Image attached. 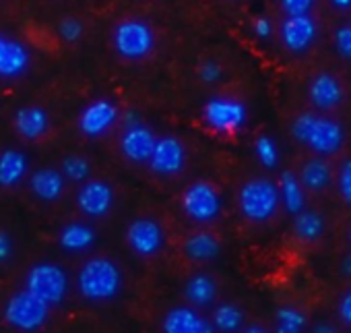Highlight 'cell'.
<instances>
[{
  "label": "cell",
  "instance_id": "obj_31",
  "mask_svg": "<svg viewBox=\"0 0 351 333\" xmlns=\"http://www.w3.org/2000/svg\"><path fill=\"white\" fill-rule=\"evenodd\" d=\"M337 185H339L341 199L345 203H351V159H345L341 163L339 176H337Z\"/></svg>",
  "mask_w": 351,
  "mask_h": 333
},
{
  "label": "cell",
  "instance_id": "obj_32",
  "mask_svg": "<svg viewBox=\"0 0 351 333\" xmlns=\"http://www.w3.org/2000/svg\"><path fill=\"white\" fill-rule=\"evenodd\" d=\"M58 36H60L64 42H69V44L79 42V40L83 38V25H81V21H77V19H64V21H60V25H58Z\"/></svg>",
  "mask_w": 351,
  "mask_h": 333
},
{
  "label": "cell",
  "instance_id": "obj_37",
  "mask_svg": "<svg viewBox=\"0 0 351 333\" xmlns=\"http://www.w3.org/2000/svg\"><path fill=\"white\" fill-rule=\"evenodd\" d=\"M11 255H13V240L7 232L0 230V263L9 261Z\"/></svg>",
  "mask_w": 351,
  "mask_h": 333
},
{
  "label": "cell",
  "instance_id": "obj_6",
  "mask_svg": "<svg viewBox=\"0 0 351 333\" xmlns=\"http://www.w3.org/2000/svg\"><path fill=\"white\" fill-rule=\"evenodd\" d=\"M25 290L42 298L46 304L56 306L66 298L69 277L62 267L54 263H38L29 269L25 279Z\"/></svg>",
  "mask_w": 351,
  "mask_h": 333
},
{
  "label": "cell",
  "instance_id": "obj_44",
  "mask_svg": "<svg viewBox=\"0 0 351 333\" xmlns=\"http://www.w3.org/2000/svg\"><path fill=\"white\" fill-rule=\"evenodd\" d=\"M246 331H248V333H263L265 329H263L261 325H250V327H248Z\"/></svg>",
  "mask_w": 351,
  "mask_h": 333
},
{
  "label": "cell",
  "instance_id": "obj_22",
  "mask_svg": "<svg viewBox=\"0 0 351 333\" xmlns=\"http://www.w3.org/2000/svg\"><path fill=\"white\" fill-rule=\"evenodd\" d=\"M277 189H279V199H281L283 207H285L291 216H295L298 211L304 209V205H306L304 187H302V183H300V179H298L295 174L283 172L281 179H279Z\"/></svg>",
  "mask_w": 351,
  "mask_h": 333
},
{
  "label": "cell",
  "instance_id": "obj_7",
  "mask_svg": "<svg viewBox=\"0 0 351 333\" xmlns=\"http://www.w3.org/2000/svg\"><path fill=\"white\" fill-rule=\"evenodd\" d=\"M182 211L189 220L197 224H209L219 218L221 214V197L219 191L205 181L193 183L182 195Z\"/></svg>",
  "mask_w": 351,
  "mask_h": 333
},
{
  "label": "cell",
  "instance_id": "obj_29",
  "mask_svg": "<svg viewBox=\"0 0 351 333\" xmlns=\"http://www.w3.org/2000/svg\"><path fill=\"white\" fill-rule=\"evenodd\" d=\"M306 325V317L291 306H283L277 310V331L279 333H300Z\"/></svg>",
  "mask_w": 351,
  "mask_h": 333
},
{
  "label": "cell",
  "instance_id": "obj_20",
  "mask_svg": "<svg viewBox=\"0 0 351 333\" xmlns=\"http://www.w3.org/2000/svg\"><path fill=\"white\" fill-rule=\"evenodd\" d=\"M27 174V155L19 149H5L0 153V187L13 189Z\"/></svg>",
  "mask_w": 351,
  "mask_h": 333
},
{
  "label": "cell",
  "instance_id": "obj_41",
  "mask_svg": "<svg viewBox=\"0 0 351 333\" xmlns=\"http://www.w3.org/2000/svg\"><path fill=\"white\" fill-rule=\"evenodd\" d=\"M343 271H345L347 275H351V255L343 261Z\"/></svg>",
  "mask_w": 351,
  "mask_h": 333
},
{
  "label": "cell",
  "instance_id": "obj_39",
  "mask_svg": "<svg viewBox=\"0 0 351 333\" xmlns=\"http://www.w3.org/2000/svg\"><path fill=\"white\" fill-rule=\"evenodd\" d=\"M120 120H122V124H124V126H130V124L141 122V118H138V116H136V112H132V110H128V112L120 114Z\"/></svg>",
  "mask_w": 351,
  "mask_h": 333
},
{
  "label": "cell",
  "instance_id": "obj_38",
  "mask_svg": "<svg viewBox=\"0 0 351 333\" xmlns=\"http://www.w3.org/2000/svg\"><path fill=\"white\" fill-rule=\"evenodd\" d=\"M339 317L345 325L351 327V290L347 294H343V298L339 302Z\"/></svg>",
  "mask_w": 351,
  "mask_h": 333
},
{
  "label": "cell",
  "instance_id": "obj_4",
  "mask_svg": "<svg viewBox=\"0 0 351 333\" xmlns=\"http://www.w3.org/2000/svg\"><path fill=\"white\" fill-rule=\"evenodd\" d=\"M112 44L124 60H143L155 48V34L151 25L141 19H126L114 27Z\"/></svg>",
  "mask_w": 351,
  "mask_h": 333
},
{
  "label": "cell",
  "instance_id": "obj_26",
  "mask_svg": "<svg viewBox=\"0 0 351 333\" xmlns=\"http://www.w3.org/2000/svg\"><path fill=\"white\" fill-rule=\"evenodd\" d=\"M293 230H295V236H298V238L310 242V240H316V238L322 236V232H324V220H322V216L316 214V211H310V209L306 211V209H302V211L295 214Z\"/></svg>",
  "mask_w": 351,
  "mask_h": 333
},
{
  "label": "cell",
  "instance_id": "obj_42",
  "mask_svg": "<svg viewBox=\"0 0 351 333\" xmlns=\"http://www.w3.org/2000/svg\"><path fill=\"white\" fill-rule=\"evenodd\" d=\"M316 331H318V333H322V331H324V333H332L335 329H332L330 325H318V327H316Z\"/></svg>",
  "mask_w": 351,
  "mask_h": 333
},
{
  "label": "cell",
  "instance_id": "obj_45",
  "mask_svg": "<svg viewBox=\"0 0 351 333\" xmlns=\"http://www.w3.org/2000/svg\"><path fill=\"white\" fill-rule=\"evenodd\" d=\"M349 238H351V232H349Z\"/></svg>",
  "mask_w": 351,
  "mask_h": 333
},
{
  "label": "cell",
  "instance_id": "obj_40",
  "mask_svg": "<svg viewBox=\"0 0 351 333\" xmlns=\"http://www.w3.org/2000/svg\"><path fill=\"white\" fill-rule=\"evenodd\" d=\"M330 5L339 11H347L351 9V0H330Z\"/></svg>",
  "mask_w": 351,
  "mask_h": 333
},
{
  "label": "cell",
  "instance_id": "obj_25",
  "mask_svg": "<svg viewBox=\"0 0 351 333\" xmlns=\"http://www.w3.org/2000/svg\"><path fill=\"white\" fill-rule=\"evenodd\" d=\"M219 251H221L219 240L209 232H197V234L189 236L184 242L186 257H191L195 261H211L219 255Z\"/></svg>",
  "mask_w": 351,
  "mask_h": 333
},
{
  "label": "cell",
  "instance_id": "obj_9",
  "mask_svg": "<svg viewBox=\"0 0 351 333\" xmlns=\"http://www.w3.org/2000/svg\"><path fill=\"white\" fill-rule=\"evenodd\" d=\"M151 172L157 176H176L186 165V149L178 137H161L155 141V147L147 159Z\"/></svg>",
  "mask_w": 351,
  "mask_h": 333
},
{
  "label": "cell",
  "instance_id": "obj_19",
  "mask_svg": "<svg viewBox=\"0 0 351 333\" xmlns=\"http://www.w3.org/2000/svg\"><path fill=\"white\" fill-rule=\"evenodd\" d=\"M29 187L34 191V195L40 201L46 203H54L64 195V187H66V179L62 172L52 170V168H40L32 174L29 179Z\"/></svg>",
  "mask_w": 351,
  "mask_h": 333
},
{
  "label": "cell",
  "instance_id": "obj_30",
  "mask_svg": "<svg viewBox=\"0 0 351 333\" xmlns=\"http://www.w3.org/2000/svg\"><path fill=\"white\" fill-rule=\"evenodd\" d=\"M254 153H256V159L265 165V168H269V170H273L275 165L279 163V147L267 135H263V137H258L254 141Z\"/></svg>",
  "mask_w": 351,
  "mask_h": 333
},
{
  "label": "cell",
  "instance_id": "obj_1",
  "mask_svg": "<svg viewBox=\"0 0 351 333\" xmlns=\"http://www.w3.org/2000/svg\"><path fill=\"white\" fill-rule=\"evenodd\" d=\"M77 286L83 298L91 302H106L118 296L122 288V271L112 259H89L77 275Z\"/></svg>",
  "mask_w": 351,
  "mask_h": 333
},
{
  "label": "cell",
  "instance_id": "obj_12",
  "mask_svg": "<svg viewBox=\"0 0 351 333\" xmlns=\"http://www.w3.org/2000/svg\"><path fill=\"white\" fill-rule=\"evenodd\" d=\"M114 205V191L104 181H83L77 193V207L87 218H104Z\"/></svg>",
  "mask_w": 351,
  "mask_h": 333
},
{
  "label": "cell",
  "instance_id": "obj_33",
  "mask_svg": "<svg viewBox=\"0 0 351 333\" xmlns=\"http://www.w3.org/2000/svg\"><path fill=\"white\" fill-rule=\"evenodd\" d=\"M281 11L291 17V15H308L314 7V0H279Z\"/></svg>",
  "mask_w": 351,
  "mask_h": 333
},
{
  "label": "cell",
  "instance_id": "obj_15",
  "mask_svg": "<svg viewBox=\"0 0 351 333\" xmlns=\"http://www.w3.org/2000/svg\"><path fill=\"white\" fill-rule=\"evenodd\" d=\"M165 333H209L213 325L189 306H176L163 317Z\"/></svg>",
  "mask_w": 351,
  "mask_h": 333
},
{
  "label": "cell",
  "instance_id": "obj_28",
  "mask_svg": "<svg viewBox=\"0 0 351 333\" xmlns=\"http://www.w3.org/2000/svg\"><path fill=\"white\" fill-rule=\"evenodd\" d=\"M89 172H91V165H89V159L83 157V155H69L64 157L62 161V174L64 179L73 181V183H83L89 179Z\"/></svg>",
  "mask_w": 351,
  "mask_h": 333
},
{
  "label": "cell",
  "instance_id": "obj_13",
  "mask_svg": "<svg viewBox=\"0 0 351 333\" xmlns=\"http://www.w3.org/2000/svg\"><path fill=\"white\" fill-rule=\"evenodd\" d=\"M281 42L289 52H306L316 40V23L308 15H291L281 23Z\"/></svg>",
  "mask_w": 351,
  "mask_h": 333
},
{
  "label": "cell",
  "instance_id": "obj_17",
  "mask_svg": "<svg viewBox=\"0 0 351 333\" xmlns=\"http://www.w3.org/2000/svg\"><path fill=\"white\" fill-rule=\"evenodd\" d=\"M32 65V52L29 48L19 42V40H11L7 42V48L0 56V79H19L27 73Z\"/></svg>",
  "mask_w": 351,
  "mask_h": 333
},
{
  "label": "cell",
  "instance_id": "obj_24",
  "mask_svg": "<svg viewBox=\"0 0 351 333\" xmlns=\"http://www.w3.org/2000/svg\"><path fill=\"white\" fill-rule=\"evenodd\" d=\"M184 294H186V298L195 306H209L215 300V296H217V284L207 273H195L186 282Z\"/></svg>",
  "mask_w": 351,
  "mask_h": 333
},
{
  "label": "cell",
  "instance_id": "obj_34",
  "mask_svg": "<svg viewBox=\"0 0 351 333\" xmlns=\"http://www.w3.org/2000/svg\"><path fill=\"white\" fill-rule=\"evenodd\" d=\"M335 48H337V52L343 58L351 60V23L337 30V34H335Z\"/></svg>",
  "mask_w": 351,
  "mask_h": 333
},
{
  "label": "cell",
  "instance_id": "obj_35",
  "mask_svg": "<svg viewBox=\"0 0 351 333\" xmlns=\"http://www.w3.org/2000/svg\"><path fill=\"white\" fill-rule=\"evenodd\" d=\"M221 75H223V69H221V65L219 62H215V60H205L201 67H199V77H201V81L203 83H217L219 79H221Z\"/></svg>",
  "mask_w": 351,
  "mask_h": 333
},
{
  "label": "cell",
  "instance_id": "obj_2",
  "mask_svg": "<svg viewBox=\"0 0 351 333\" xmlns=\"http://www.w3.org/2000/svg\"><path fill=\"white\" fill-rule=\"evenodd\" d=\"M291 135L295 137V141L304 143L306 147H310L318 155L337 153L343 145V139H345L339 122L324 118V116L310 114V112H304L293 120Z\"/></svg>",
  "mask_w": 351,
  "mask_h": 333
},
{
  "label": "cell",
  "instance_id": "obj_8",
  "mask_svg": "<svg viewBox=\"0 0 351 333\" xmlns=\"http://www.w3.org/2000/svg\"><path fill=\"white\" fill-rule=\"evenodd\" d=\"M248 120V110L240 100L234 97H211L203 106V122L215 133H236Z\"/></svg>",
  "mask_w": 351,
  "mask_h": 333
},
{
  "label": "cell",
  "instance_id": "obj_16",
  "mask_svg": "<svg viewBox=\"0 0 351 333\" xmlns=\"http://www.w3.org/2000/svg\"><path fill=\"white\" fill-rule=\"evenodd\" d=\"M15 130L27 141H38L50 130V116L40 106L19 108L15 112Z\"/></svg>",
  "mask_w": 351,
  "mask_h": 333
},
{
  "label": "cell",
  "instance_id": "obj_36",
  "mask_svg": "<svg viewBox=\"0 0 351 333\" xmlns=\"http://www.w3.org/2000/svg\"><path fill=\"white\" fill-rule=\"evenodd\" d=\"M252 34L258 38V40H269L273 36V23L267 19V17H258L254 19L252 23Z\"/></svg>",
  "mask_w": 351,
  "mask_h": 333
},
{
  "label": "cell",
  "instance_id": "obj_27",
  "mask_svg": "<svg viewBox=\"0 0 351 333\" xmlns=\"http://www.w3.org/2000/svg\"><path fill=\"white\" fill-rule=\"evenodd\" d=\"M242 323H244V314L234 304H219L213 312V327H217L219 331H226V333L238 331Z\"/></svg>",
  "mask_w": 351,
  "mask_h": 333
},
{
  "label": "cell",
  "instance_id": "obj_43",
  "mask_svg": "<svg viewBox=\"0 0 351 333\" xmlns=\"http://www.w3.org/2000/svg\"><path fill=\"white\" fill-rule=\"evenodd\" d=\"M7 42H9V38L0 36V56H3V52H5V48H7Z\"/></svg>",
  "mask_w": 351,
  "mask_h": 333
},
{
  "label": "cell",
  "instance_id": "obj_10",
  "mask_svg": "<svg viewBox=\"0 0 351 333\" xmlns=\"http://www.w3.org/2000/svg\"><path fill=\"white\" fill-rule=\"evenodd\" d=\"M120 120V110L114 102L110 100H95L91 104H87L81 114H79V130L89 137V139H97L104 137L108 130H112V126Z\"/></svg>",
  "mask_w": 351,
  "mask_h": 333
},
{
  "label": "cell",
  "instance_id": "obj_14",
  "mask_svg": "<svg viewBox=\"0 0 351 333\" xmlns=\"http://www.w3.org/2000/svg\"><path fill=\"white\" fill-rule=\"evenodd\" d=\"M155 135L151 133L149 126H145L143 122L124 126L122 135H120V151L126 159L134 161V163H147L153 147H155Z\"/></svg>",
  "mask_w": 351,
  "mask_h": 333
},
{
  "label": "cell",
  "instance_id": "obj_23",
  "mask_svg": "<svg viewBox=\"0 0 351 333\" xmlns=\"http://www.w3.org/2000/svg\"><path fill=\"white\" fill-rule=\"evenodd\" d=\"M330 179H332L330 165L324 159H320V157L308 159L304 163L302 172H300V183L308 191H322V189H326L330 185Z\"/></svg>",
  "mask_w": 351,
  "mask_h": 333
},
{
  "label": "cell",
  "instance_id": "obj_5",
  "mask_svg": "<svg viewBox=\"0 0 351 333\" xmlns=\"http://www.w3.org/2000/svg\"><path fill=\"white\" fill-rule=\"evenodd\" d=\"M48 314H50V304H46L29 290L13 294L5 306V321L19 331L40 329L48 321Z\"/></svg>",
  "mask_w": 351,
  "mask_h": 333
},
{
  "label": "cell",
  "instance_id": "obj_3",
  "mask_svg": "<svg viewBox=\"0 0 351 333\" xmlns=\"http://www.w3.org/2000/svg\"><path fill=\"white\" fill-rule=\"evenodd\" d=\"M279 189L267 179H252L242 185L238 193V205L246 220L263 224L269 222L279 209Z\"/></svg>",
  "mask_w": 351,
  "mask_h": 333
},
{
  "label": "cell",
  "instance_id": "obj_18",
  "mask_svg": "<svg viewBox=\"0 0 351 333\" xmlns=\"http://www.w3.org/2000/svg\"><path fill=\"white\" fill-rule=\"evenodd\" d=\"M310 102L318 108V110H332L343 102V87L341 83L328 75V73H320L312 79L310 87Z\"/></svg>",
  "mask_w": 351,
  "mask_h": 333
},
{
  "label": "cell",
  "instance_id": "obj_21",
  "mask_svg": "<svg viewBox=\"0 0 351 333\" xmlns=\"http://www.w3.org/2000/svg\"><path fill=\"white\" fill-rule=\"evenodd\" d=\"M58 242L69 253H83L93 246L95 232L91 226L83 224V222H71V224L62 226V230L58 234Z\"/></svg>",
  "mask_w": 351,
  "mask_h": 333
},
{
  "label": "cell",
  "instance_id": "obj_11",
  "mask_svg": "<svg viewBox=\"0 0 351 333\" xmlns=\"http://www.w3.org/2000/svg\"><path fill=\"white\" fill-rule=\"evenodd\" d=\"M163 228L149 218H138L130 222L126 230V242L130 251L138 257H153L161 251L163 246Z\"/></svg>",
  "mask_w": 351,
  "mask_h": 333
}]
</instances>
